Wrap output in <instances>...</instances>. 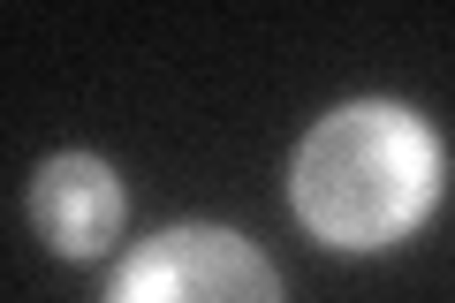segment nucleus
Instances as JSON below:
<instances>
[{
	"label": "nucleus",
	"mask_w": 455,
	"mask_h": 303,
	"mask_svg": "<svg viewBox=\"0 0 455 303\" xmlns=\"http://www.w3.org/2000/svg\"><path fill=\"white\" fill-rule=\"evenodd\" d=\"M440 175L448 160L425 114L395 99H357L311 122L289 167V197L326 251H387L440 205Z\"/></svg>",
	"instance_id": "f257e3e1"
},
{
	"label": "nucleus",
	"mask_w": 455,
	"mask_h": 303,
	"mask_svg": "<svg viewBox=\"0 0 455 303\" xmlns=\"http://www.w3.org/2000/svg\"><path fill=\"white\" fill-rule=\"evenodd\" d=\"M107 303H281V281L235 227H167L122 258Z\"/></svg>",
	"instance_id": "f03ea898"
},
{
	"label": "nucleus",
	"mask_w": 455,
	"mask_h": 303,
	"mask_svg": "<svg viewBox=\"0 0 455 303\" xmlns=\"http://www.w3.org/2000/svg\"><path fill=\"white\" fill-rule=\"evenodd\" d=\"M31 220L61 258H99L122 227V182L99 152H53L31 175Z\"/></svg>",
	"instance_id": "7ed1b4c3"
}]
</instances>
